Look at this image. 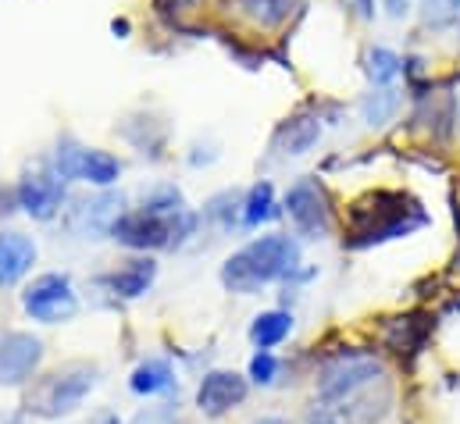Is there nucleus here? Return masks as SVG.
I'll list each match as a JSON object with an SVG mask.
<instances>
[{"mask_svg": "<svg viewBox=\"0 0 460 424\" xmlns=\"http://www.w3.org/2000/svg\"><path fill=\"white\" fill-rule=\"evenodd\" d=\"M393 407V385L375 353L343 349L318 375L311 424H382Z\"/></svg>", "mask_w": 460, "mask_h": 424, "instance_id": "f257e3e1", "label": "nucleus"}, {"mask_svg": "<svg viewBox=\"0 0 460 424\" xmlns=\"http://www.w3.org/2000/svg\"><path fill=\"white\" fill-rule=\"evenodd\" d=\"M296 264H300V246L289 235H261L226 261L222 282L232 293H257L268 282L289 278Z\"/></svg>", "mask_w": 460, "mask_h": 424, "instance_id": "f03ea898", "label": "nucleus"}, {"mask_svg": "<svg viewBox=\"0 0 460 424\" xmlns=\"http://www.w3.org/2000/svg\"><path fill=\"white\" fill-rule=\"evenodd\" d=\"M425 221H429V214L421 211L411 197H403V193H378L367 204H357L349 246H371V243H385V239L407 235V232L421 228Z\"/></svg>", "mask_w": 460, "mask_h": 424, "instance_id": "7ed1b4c3", "label": "nucleus"}, {"mask_svg": "<svg viewBox=\"0 0 460 424\" xmlns=\"http://www.w3.org/2000/svg\"><path fill=\"white\" fill-rule=\"evenodd\" d=\"M193 228L190 214H157L150 208L132 214H121L115 221V239L132 246V250H157V246H172V239L186 235Z\"/></svg>", "mask_w": 460, "mask_h": 424, "instance_id": "20e7f679", "label": "nucleus"}, {"mask_svg": "<svg viewBox=\"0 0 460 424\" xmlns=\"http://www.w3.org/2000/svg\"><path fill=\"white\" fill-rule=\"evenodd\" d=\"M286 208L289 217L296 225L300 235L307 239H325L332 232V208H329V197L325 190L314 182V179H304L296 182L289 193H286Z\"/></svg>", "mask_w": 460, "mask_h": 424, "instance_id": "39448f33", "label": "nucleus"}, {"mask_svg": "<svg viewBox=\"0 0 460 424\" xmlns=\"http://www.w3.org/2000/svg\"><path fill=\"white\" fill-rule=\"evenodd\" d=\"M22 304L25 311L43 324H58V321H68L75 314L79 300H75V289L65 275H43L36 278L25 293H22Z\"/></svg>", "mask_w": 460, "mask_h": 424, "instance_id": "423d86ee", "label": "nucleus"}, {"mask_svg": "<svg viewBox=\"0 0 460 424\" xmlns=\"http://www.w3.org/2000/svg\"><path fill=\"white\" fill-rule=\"evenodd\" d=\"M54 168L61 179H83V182H93V186H111L121 175V164H118L111 154L104 150H83V146H58V157H54Z\"/></svg>", "mask_w": 460, "mask_h": 424, "instance_id": "0eeeda50", "label": "nucleus"}, {"mask_svg": "<svg viewBox=\"0 0 460 424\" xmlns=\"http://www.w3.org/2000/svg\"><path fill=\"white\" fill-rule=\"evenodd\" d=\"M40 357H43L40 339L25 331L0 335V385H22L40 367Z\"/></svg>", "mask_w": 460, "mask_h": 424, "instance_id": "6e6552de", "label": "nucleus"}, {"mask_svg": "<svg viewBox=\"0 0 460 424\" xmlns=\"http://www.w3.org/2000/svg\"><path fill=\"white\" fill-rule=\"evenodd\" d=\"M90 389H93V371H90V367L58 371V375L43 385V393H40V411H43V414H65V411L79 407Z\"/></svg>", "mask_w": 460, "mask_h": 424, "instance_id": "1a4fd4ad", "label": "nucleus"}, {"mask_svg": "<svg viewBox=\"0 0 460 424\" xmlns=\"http://www.w3.org/2000/svg\"><path fill=\"white\" fill-rule=\"evenodd\" d=\"M61 200H65L61 175L32 172V175H25V179H22V186H18V208H25L32 217H40V221L54 217L58 208H61Z\"/></svg>", "mask_w": 460, "mask_h": 424, "instance_id": "9d476101", "label": "nucleus"}, {"mask_svg": "<svg viewBox=\"0 0 460 424\" xmlns=\"http://www.w3.org/2000/svg\"><path fill=\"white\" fill-rule=\"evenodd\" d=\"M243 400H246V382L239 375H232V371H211L200 382V393H197V407L208 418L229 414L232 407H239Z\"/></svg>", "mask_w": 460, "mask_h": 424, "instance_id": "9b49d317", "label": "nucleus"}, {"mask_svg": "<svg viewBox=\"0 0 460 424\" xmlns=\"http://www.w3.org/2000/svg\"><path fill=\"white\" fill-rule=\"evenodd\" d=\"M36 261V246L22 232H0V286L22 278Z\"/></svg>", "mask_w": 460, "mask_h": 424, "instance_id": "f8f14e48", "label": "nucleus"}, {"mask_svg": "<svg viewBox=\"0 0 460 424\" xmlns=\"http://www.w3.org/2000/svg\"><path fill=\"white\" fill-rule=\"evenodd\" d=\"M318 136H322V125H318V118H311V114H300V118H293V121H286V125L279 128V136H275V146H279L282 154H307V150L318 143Z\"/></svg>", "mask_w": 460, "mask_h": 424, "instance_id": "ddd939ff", "label": "nucleus"}, {"mask_svg": "<svg viewBox=\"0 0 460 424\" xmlns=\"http://www.w3.org/2000/svg\"><path fill=\"white\" fill-rule=\"evenodd\" d=\"M293 331V318L282 314V311H268V314H257L253 324H250V339L261 353H268L271 346H279L286 335Z\"/></svg>", "mask_w": 460, "mask_h": 424, "instance_id": "4468645a", "label": "nucleus"}, {"mask_svg": "<svg viewBox=\"0 0 460 424\" xmlns=\"http://www.w3.org/2000/svg\"><path fill=\"white\" fill-rule=\"evenodd\" d=\"M154 282V264L150 261H128L121 271L115 275H108V286L115 289L118 296H143L146 293V286Z\"/></svg>", "mask_w": 460, "mask_h": 424, "instance_id": "2eb2a0df", "label": "nucleus"}, {"mask_svg": "<svg viewBox=\"0 0 460 424\" xmlns=\"http://www.w3.org/2000/svg\"><path fill=\"white\" fill-rule=\"evenodd\" d=\"M304 0H239V7L261 25V29H275L282 25Z\"/></svg>", "mask_w": 460, "mask_h": 424, "instance_id": "dca6fc26", "label": "nucleus"}, {"mask_svg": "<svg viewBox=\"0 0 460 424\" xmlns=\"http://www.w3.org/2000/svg\"><path fill=\"white\" fill-rule=\"evenodd\" d=\"M172 385V367L164 360H146L136 367L132 375V393L139 396H154V393H164Z\"/></svg>", "mask_w": 460, "mask_h": 424, "instance_id": "f3484780", "label": "nucleus"}, {"mask_svg": "<svg viewBox=\"0 0 460 424\" xmlns=\"http://www.w3.org/2000/svg\"><path fill=\"white\" fill-rule=\"evenodd\" d=\"M396 104H400L396 90H389V86H378V90H371V93L364 97V104H360V114H364V121H367V125H385V121L393 118Z\"/></svg>", "mask_w": 460, "mask_h": 424, "instance_id": "a211bd4d", "label": "nucleus"}, {"mask_svg": "<svg viewBox=\"0 0 460 424\" xmlns=\"http://www.w3.org/2000/svg\"><path fill=\"white\" fill-rule=\"evenodd\" d=\"M275 214L279 211H275V193H271V186H268V182H257V186L250 190V197H246V225L257 228V225L271 221Z\"/></svg>", "mask_w": 460, "mask_h": 424, "instance_id": "6ab92c4d", "label": "nucleus"}, {"mask_svg": "<svg viewBox=\"0 0 460 424\" xmlns=\"http://www.w3.org/2000/svg\"><path fill=\"white\" fill-rule=\"evenodd\" d=\"M400 65H403V61H400L393 50H382V47H378V50L367 54V75H371L375 86H389V83L400 75Z\"/></svg>", "mask_w": 460, "mask_h": 424, "instance_id": "aec40b11", "label": "nucleus"}, {"mask_svg": "<svg viewBox=\"0 0 460 424\" xmlns=\"http://www.w3.org/2000/svg\"><path fill=\"white\" fill-rule=\"evenodd\" d=\"M275 371H279V364H275L271 353H257V357L250 360V375H253V382H261V385L275 382Z\"/></svg>", "mask_w": 460, "mask_h": 424, "instance_id": "412c9836", "label": "nucleus"}, {"mask_svg": "<svg viewBox=\"0 0 460 424\" xmlns=\"http://www.w3.org/2000/svg\"><path fill=\"white\" fill-rule=\"evenodd\" d=\"M457 0H425V14L429 18H436V22H443L447 14H450V7H454Z\"/></svg>", "mask_w": 460, "mask_h": 424, "instance_id": "4be33fe9", "label": "nucleus"}, {"mask_svg": "<svg viewBox=\"0 0 460 424\" xmlns=\"http://www.w3.org/2000/svg\"><path fill=\"white\" fill-rule=\"evenodd\" d=\"M193 4H200V0H157V11H161V14H182V11H190Z\"/></svg>", "mask_w": 460, "mask_h": 424, "instance_id": "5701e85b", "label": "nucleus"}, {"mask_svg": "<svg viewBox=\"0 0 460 424\" xmlns=\"http://www.w3.org/2000/svg\"><path fill=\"white\" fill-rule=\"evenodd\" d=\"M132 424H175V421H172L168 411H154V414H139Z\"/></svg>", "mask_w": 460, "mask_h": 424, "instance_id": "b1692460", "label": "nucleus"}, {"mask_svg": "<svg viewBox=\"0 0 460 424\" xmlns=\"http://www.w3.org/2000/svg\"><path fill=\"white\" fill-rule=\"evenodd\" d=\"M385 7H389V14H393V18H400V14H407L411 0H385Z\"/></svg>", "mask_w": 460, "mask_h": 424, "instance_id": "393cba45", "label": "nucleus"}, {"mask_svg": "<svg viewBox=\"0 0 460 424\" xmlns=\"http://www.w3.org/2000/svg\"><path fill=\"white\" fill-rule=\"evenodd\" d=\"M357 4H360V14H364V18L375 14V0H357Z\"/></svg>", "mask_w": 460, "mask_h": 424, "instance_id": "a878e982", "label": "nucleus"}, {"mask_svg": "<svg viewBox=\"0 0 460 424\" xmlns=\"http://www.w3.org/2000/svg\"><path fill=\"white\" fill-rule=\"evenodd\" d=\"M7 211V190H0V214Z\"/></svg>", "mask_w": 460, "mask_h": 424, "instance_id": "bb28decb", "label": "nucleus"}, {"mask_svg": "<svg viewBox=\"0 0 460 424\" xmlns=\"http://www.w3.org/2000/svg\"><path fill=\"white\" fill-rule=\"evenodd\" d=\"M253 424H286V421H279V418H264V421H253Z\"/></svg>", "mask_w": 460, "mask_h": 424, "instance_id": "cd10ccee", "label": "nucleus"}]
</instances>
